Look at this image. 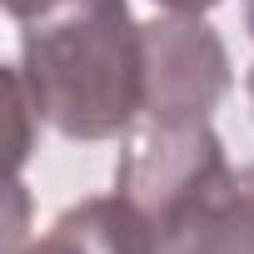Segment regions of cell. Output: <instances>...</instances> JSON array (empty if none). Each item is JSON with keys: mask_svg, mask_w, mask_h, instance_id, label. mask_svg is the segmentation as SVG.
Masks as SVG:
<instances>
[{"mask_svg": "<svg viewBox=\"0 0 254 254\" xmlns=\"http://www.w3.org/2000/svg\"><path fill=\"white\" fill-rule=\"evenodd\" d=\"M229 90V55L199 15H165L145 25V120L194 125L209 120Z\"/></svg>", "mask_w": 254, "mask_h": 254, "instance_id": "3", "label": "cell"}, {"mask_svg": "<svg viewBox=\"0 0 254 254\" xmlns=\"http://www.w3.org/2000/svg\"><path fill=\"white\" fill-rule=\"evenodd\" d=\"M249 100H254V70H249Z\"/></svg>", "mask_w": 254, "mask_h": 254, "instance_id": "9", "label": "cell"}, {"mask_svg": "<svg viewBox=\"0 0 254 254\" xmlns=\"http://www.w3.org/2000/svg\"><path fill=\"white\" fill-rule=\"evenodd\" d=\"M25 254H155V229L120 194H110V199H85L65 209L50 224V234L35 239Z\"/></svg>", "mask_w": 254, "mask_h": 254, "instance_id": "5", "label": "cell"}, {"mask_svg": "<svg viewBox=\"0 0 254 254\" xmlns=\"http://www.w3.org/2000/svg\"><path fill=\"white\" fill-rule=\"evenodd\" d=\"M229 175L224 145L214 140L209 120L194 125H160L145 120V130L125 145L115 170V194L130 204L150 229L185 214L194 199H204Z\"/></svg>", "mask_w": 254, "mask_h": 254, "instance_id": "2", "label": "cell"}, {"mask_svg": "<svg viewBox=\"0 0 254 254\" xmlns=\"http://www.w3.org/2000/svg\"><path fill=\"white\" fill-rule=\"evenodd\" d=\"M244 15H249V35H254V0H249V10H244Z\"/></svg>", "mask_w": 254, "mask_h": 254, "instance_id": "8", "label": "cell"}, {"mask_svg": "<svg viewBox=\"0 0 254 254\" xmlns=\"http://www.w3.org/2000/svg\"><path fill=\"white\" fill-rule=\"evenodd\" d=\"M20 25V75L60 135L105 140L145 110V25L125 0H40Z\"/></svg>", "mask_w": 254, "mask_h": 254, "instance_id": "1", "label": "cell"}, {"mask_svg": "<svg viewBox=\"0 0 254 254\" xmlns=\"http://www.w3.org/2000/svg\"><path fill=\"white\" fill-rule=\"evenodd\" d=\"M155 254H254V165L229 170L204 199L160 224Z\"/></svg>", "mask_w": 254, "mask_h": 254, "instance_id": "4", "label": "cell"}, {"mask_svg": "<svg viewBox=\"0 0 254 254\" xmlns=\"http://www.w3.org/2000/svg\"><path fill=\"white\" fill-rule=\"evenodd\" d=\"M160 5H170V10H180V15H199V10L219 5V0H160Z\"/></svg>", "mask_w": 254, "mask_h": 254, "instance_id": "6", "label": "cell"}, {"mask_svg": "<svg viewBox=\"0 0 254 254\" xmlns=\"http://www.w3.org/2000/svg\"><path fill=\"white\" fill-rule=\"evenodd\" d=\"M35 5H40V0H5V10H10L15 20H25V15H30Z\"/></svg>", "mask_w": 254, "mask_h": 254, "instance_id": "7", "label": "cell"}]
</instances>
